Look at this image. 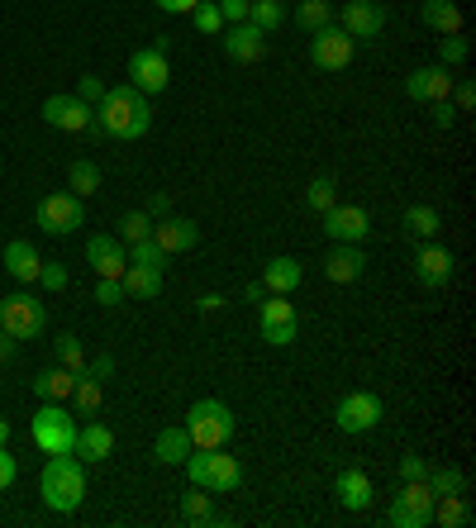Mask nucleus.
<instances>
[{
  "label": "nucleus",
  "mask_w": 476,
  "mask_h": 528,
  "mask_svg": "<svg viewBox=\"0 0 476 528\" xmlns=\"http://www.w3.org/2000/svg\"><path fill=\"white\" fill-rule=\"evenodd\" d=\"M153 129V110H148V96L134 91L129 81L124 86H105V96L96 100V115L86 124V134L91 138H119V143H134Z\"/></svg>",
  "instance_id": "1"
},
{
  "label": "nucleus",
  "mask_w": 476,
  "mask_h": 528,
  "mask_svg": "<svg viewBox=\"0 0 476 528\" xmlns=\"http://www.w3.org/2000/svg\"><path fill=\"white\" fill-rule=\"evenodd\" d=\"M39 495L53 514L81 509V500H86V467H81V457H72V452L48 457V462H43V476H39Z\"/></svg>",
  "instance_id": "2"
},
{
  "label": "nucleus",
  "mask_w": 476,
  "mask_h": 528,
  "mask_svg": "<svg viewBox=\"0 0 476 528\" xmlns=\"http://www.w3.org/2000/svg\"><path fill=\"white\" fill-rule=\"evenodd\" d=\"M186 481L200 490H210V495H229V490L243 486V467H238V457H229L224 448H191L186 452Z\"/></svg>",
  "instance_id": "3"
},
{
  "label": "nucleus",
  "mask_w": 476,
  "mask_h": 528,
  "mask_svg": "<svg viewBox=\"0 0 476 528\" xmlns=\"http://www.w3.org/2000/svg\"><path fill=\"white\" fill-rule=\"evenodd\" d=\"M29 433H34V448H39L43 457H58V452L77 448V419L67 414L62 400H43L39 414L29 419Z\"/></svg>",
  "instance_id": "4"
},
{
  "label": "nucleus",
  "mask_w": 476,
  "mask_h": 528,
  "mask_svg": "<svg viewBox=\"0 0 476 528\" xmlns=\"http://www.w3.org/2000/svg\"><path fill=\"white\" fill-rule=\"evenodd\" d=\"M181 429L191 433V448H224L234 438V410L224 400H196L186 410V424Z\"/></svg>",
  "instance_id": "5"
},
{
  "label": "nucleus",
  "mask_w": 476,
  "mask_h": 528,
  "mask_svg": "<svg viewBox=\"0 0 476 528\" xmlns=\"http://www.w3.org/2000/svg\"><path fill=\"white\" fill-rule=\"evenodd\" d=\"M43 324H48V310L39 305V295L15 291V295L0 300V329L10 333L15 343H34L43 333Z\"/></svg>",
  "instance_id": "6"
},
{
  "label": "nucleus",
  "mask_w": 476,
  "mask_h": 528,
  "mask_svg": "<svg viewBox=\"0 0 476 528\" xmlns=\"http://www.w3.org/2000/svg\"><path fill=\"white\" fill-rule=\"evenodd\" d=\"M81 224H86V205H81V196H72V191H53V196H43L39 210H34V229H43L48 238L77 234Z\"/></svg>",
  "instance_id": "7"
},
{
  "label": "nucleus",
  "mask_w": 476,
  "mask_h": 528,
  "mask_svg": "<svg viewBox=\"0 0 476 528\" xmlns=\"http://www.w3.org/2000/svg\"><path fill=\"white\" fill-rule=\"evenodd\" d=\"M386 519H391L396 528L434 524V490L424 486V481H405V486H400V495L391 500V509H386Z\"/></svg>",
  "instance_id": "8"
},
{
  "label": "nucleus",
  "mask_w": 476,
  "mask_h": 528,
  "mask_svg": "<svg viewBox=\"0 0 476 528\" xmlns=\"http://www.w3.org/2000/svg\"><path fill=\"white\" fill-rule=\"evenodd\" d=\"M357 53V39H348L338 24H324L310 34V62H315L319 72H343Z\"/></svg>",
  "instance_id": "9"
},
{
  "label": "nucleus",
  "mask_w": 476,
  "mask_h": 528,
  "mask_svg": "<svg viewBox=\"0 0 476 528\" xmlns=\"http://www.w3.org/2000/svg\"><path fill=\"white\" fill-rule=\"evenodd\" d=\"M381 400L372 391H348L343 400H338V410H334V424L343 433H372L381 424Z\"/></svg>",
  "instance_id": "10"
},
{
  "label": "nucleus",
  "mask_w": 476,
  "mask_h": 528,
  "mask_svg": "<svg viewBox=\"0 0 476 528\" xmlns=\"http://www.w3.org/2000/svg\"><path fill=\"white\" fill-rule=\"evenodd\" d=\"M167 81H172L167 53H158L153 43H148V48H139V53L129 58V86H134V91H143V96H158V91H167Z\"/></svg>",
  "instance_id": "11"
},
{
  "label": "nucleus",
  "mask_w": 476,
  "mask_h": 528,
  "mask_svg": "<svg viewBox=\"0 0 476 528\" xmlns=\"http://www.w3.org/2000/svg\"><path fill=\"white\" fill-rule=\"evenodd\" d=\"M219 48H224V58L229 62H262L267 58V34L248 20L224 24V29H219Z\"/></svg>",
  "instance_id": "12"
},
{
  "label": "nucleus",
  "mask_w": 476,
  "mask_h": 528,
  "mask_svg": "<svg viewBox=\"0 0 476 528\" xmlns=\"http://www.w3.org/2000/svg\"><path fill=\"white\" fill-rule=\"evenodd\" d=\"M39 115H43V124H53V129H62V134H86V124H91V115H96V105H86V100L72 91V96H48Z\"/></svg>",
  "instance_id": "13"
},
{
  "label": "nucleus",
  "mask_w": 476,
  "mask_h": 528,
  "mask_svg": "<svg viewBox=\"0 0 476 528\" xmlns=\"http://www.w3.org/2000/svg\"><path fill=\"white\" fill-rule=\"evenodd\" d=\"M338 29H343L348 39H377L381 29H386V10H381L377 0H343Z\"/></svg>",
  "instance_id": "14"
},
{
  "label": "nucleus",
  "mask_w": 476,
  "mask_h": 528,
  "mask_svg": "<svg viewBox=\"0 0 476 528\" xmlns=\"http://www.w3.org/2000/svg\"><path fill=\"white\" fill-rule=\"evenodd\" d=\"M324 234L334 238V243H362V238L372 234V219L362 205H329L324 210Z\"/></svg>",
  "instance_id": "15"
},
{
  "label": "nucleus",
  "mask_w": 476,
  "mask_h": 528,
  "mask_svg": "<svg viewBox=\"0 0 476 528\" xmlns=\"http://www.w3.org/2000/svg\"><path fill=\"white\" fill-rule=\"evenodd\" d=\"M453 272H457V257L448 253V248H438L434 238H429V243L415 253V281H419V286L438 291V286H448V281H453Z\"/></svg>",
  "instance_id": "16"
},
{
  "label": "nucleus",
  "mask_w": 476,
  "mask_h": 528,
  "mask_svg": "<svg viewBox=\"0 0 476 528\" xmlns=\"http://www.w3.org/2000/svg\"><path fill=\"white\" fill-rule=\"evenodd\" d=\"M453 91V72L434 62V67H415L410 77H405V96L410 100H424V105H434V100H448Z\"/></svg>",
  "instance_id": "17"
},
{
  "label": "nucleus",
  "mask_w": 476,
  "mask_h": 528,
  "mask_svg": "<svg viewBox=\"0 0 476 528\" xmlns=\"http://www.w3.org/2000/svg\"><path fill=\"white\" fill-rule=\"evenodd\" d=\"M153 243H158L167 257H177V253H191L200 243V229H196V219H181V215H167L162 224H153Z\"/></svg>",
  "instance_id": "18"
},
{
  "label": "nucleus",
  "mask_w": 476,
  "mask_h": 528,
  "mask_svg": "<svg viewBox=\"0 0 476 528\" xmlns=\"http://www.w3.org/2000/svg\"><path fill=\"white\" fill-rule=\"evenodd\" d=\"M86 262L96 267V276H124V267H129V248L110 234H96V238H86Z\"/></svg>",
  "instance_id": "19"
},
{
  "label": "nucleus",
  "mask_w": 476,
  "mask_h": 528,
  "mask_svg": "<svg viewBox=\"0 0 476 528\" xmlns=\"http://www.w3.org/2000/svg\"><path fill=\"white\" fill-rule=\"evenodd\" d=\"M362 272H367V253H362L357 243H334V253L324 257V276H329L334 286H353Z\"/></svg>",
  "instance_id": "20"
},
{
  "label": "nucleus",
  "mask_w": 476,
  "mask_h": 528,
  "mask_svg": "<svg viewBox=\"0 0 476 528\" xmlns=\"http://www.w3.org/2000/svg\"><path fill=\"white\" fill-rule=\"evenodd\" d=\"M334 495H338V505L343 509H372V476L367 471H357V467H343L334 476Z\"/></svg>",
  "instance_id": "21"
},
{
  "label": "nucleus",
  "mask_w": 476,
  "mask_h": 528,
  "mask_svg": "<svg viewBox=\"0 0 476 528\" xmlns=\"http://www.w3.org/2000/svg\"><path fill=\"white\" fill-rule=\"evenodd\" d=\"M5 272L15 276L20 286H34V281H39V272H43L39 248H34L29 238H15V243H5Z\"/></svg>",
  "instance_id": "22"
},
{
  "label": "nucleus",
  "mask_w": 476,
  "mask_h": 528,
  "mask_svg": "<svg viewBox=\"0 0 476 528\" xmlns=\"http://www.w3.org/2000/svg\"><path fill=\"white\" fill-rule=\"evenodd\" d=\"M110 452H115V433L105 429L100 419L77 424V448H72V457H81V462H105Z\"/></svg>",
  "instance_id": "23"
},
{
  "label": "nucleus",
  "mask_w": 476,
  "mask_h": 528,
  "mask_svg": "<svg viewBox=\"0 0 476 528\" xmlns=\"http://www.w3.org/2000/svg\"><path fill=\"white\" fill-rule=\"evenodd\" d=\"M258 281H262V291L267 295H291L300 281H305V267H300L296 257H272V262L262 267Z\"/></svg>",
  "instance_id": "24"
},
{
  "label": "nucleus",
  "mask_w": 476,
  "mask_h": 528,
  "mask_svg": "<svg viewBox=\"0 0 476 528\" xmlns=\"http://www.w3.org/2000/svg\"><path fill=\"white\" fill-rule=\"evenodd\" d=\"M419 20L429 24L434 34H462V10H457V0H424V5H419Z\"/></svg>",
  "instance_id": "25"
},
{
  "label": "nucleus",
  "mask_w": 476,
  "mask_h": 528,
  "mask_svg": "<svg viewBox=\"0 0 476 528\" xmlns=\"http://www.w3.org/2000/svg\"><path fill=\"white\" fill-rule=\"evenodd\" d=\"M186 452H191V433L181 429V424L162 429L158 443H153V457H158L162 467H181V462H186Z\"/></svg>",
  "instance_id": "26"
},
{
  "label": "nucleus",
  "mask_w": 476,
  "mask_h": 528,
  "mask_svg": "<svg viewBox=\"0 0 476 528\" xmlns=\"http://www.w3.org/2000/svg\"><path fill=\"white\" fill-rule=\"evenodd\" d=\"M29 386H34V395H39V400H62V405H67V400H72V386H77V372L53 367V372H39Z\"/></svg>",
  "instance_id": "27"
},
{
  "label": "nucleus",
  "mask_w": 476,
  "mask_h": 528,
  "mask_svg": "<svg viewBox=\"0 0 476 528\" xmlns=\"http://www.w3.org/2000/svg\"><path fill=\"white\" fill-rule=\"evenodd\" d=\"M434 524H443V528H467L472 524V505H467V495H434Z\"/></svg>",
  "instance_id": "28"
},
{
  "label": "nucleus",
  "mask_w": 476,
  "mask_h": 528,
  "mask_svg": "<svg viewBox=\"0 0 476 528\" xmlns=\"http://www.w3.org/2000/svg\"><path fill=\"white\" fill-rule=\"evenodd\" d=\"M119 281H124V291L139 295V300H158L162 295V272H153V267H134V262H129Z\"/></svg>",
  "instance_id": "29"
},
{
  "label": "nucleus",
  "mask_w": 476,
  "mask_h": 528,
  "mask_svg": "<svg viewBox=\"0 0 476 528\" xmlns=\"http://www.w3.org/2000/svg\"><path fill=\"white\" fill-rule=\"evenodd\" d=\"M181 519H186V524H196V528H215L219 524V509L210 505V490H191V495H186V500H181Z\"/></svg>",
  "instance_id": "30"
},
{
  "label": "nucleus",
  "mask_w": 476,
  "mask_h": 528,
  "mask_svg": "<svg viewBox=\"0 0 476 528\" xmlns=\"http://www.w3.org/2000/svg\"><path fill=\"white\" fill-rule=\"evenodd\" d=\"M67 191H72V196H81V200L100 191V167L91 162V157H77V162L67 167Z\"/></svg>",
  "instance_id": "31"
},
{
  "label": "nucleus",
  "mask_w": 476,
  "mask_h": 528,
  "mask_svg": "<svg viewBox=\"0 0 476 528\" xmlns=\"http://www.w3.org/2000/svg\"><path fill=\"white\" fill-rule=\"evenodd\" d=\"M438 229H443V219H438L434 205H410V210H405V234L410 238H424V243H429V238H438Z\"/></svg>",
  "instance_id": "32"
},
{
  "label": "nucleus",
  "mask_w": 476,
  "mask_h": 528,
  "mask_svg": "<svg viewBox=\"0 0 476 528\" xmlns=\"http://www.w3.org/2000/svg\"><path fill=\"white\" fill-rule=\"evenodd\" d=\"M286 20H291V15H286L281 0H253V5H248V24H258L262 34H277Z\"/></svg>",
  "instance_id": "33"
},
{
  "label": "nucleus",
  "mask_w": 476,
  "mask_h": 528,
  "mask_svg": "<svg viewBox=\"0 0 476 528\" xmlns=\"http://www.w3.org/2000/svg\"><path fill=\"white\" fill-rule=\"evenodd\" d=\"M296 24L305 29V34H315V29H324V24H334V0H300Z\"/></svg>",
  "instance_id": "34"
},
{
  "label": "nucleus",
  "mask_w": 476,
  "mask_h": 528,
  "mask_svg": "<svg viewBox=\"0 0 476 528\" xmlns=\"http://www.w3.org/2000/svg\"><path fill=\"white\" fill-rule=\"evenodd\" d=\"M100 395H105V381H91V376H77V386H72V410L91 419V414L100 410Z\"/></svg>",
  "instance_id": "35"
},
{
  "label": "nucleus",
  "mask_w": 476,
  "mask_h": 528,
  "mask_svg": "<svg viewBox=\"0 0 476 528\" xmlns=\"http://www.w3.org/2000/svg\"><path fill=\"white\" fill-rule=\"evenodd\" d=\"M424 486L434 490V495H467V476L457 467H429Z\"/></svg>",
  "instance_id": "36"
},
{
  "label": "nucleus",
  "mask_w": 476,
  "mask_h": 528,
  "mask_svg": "<svg viewBox=\"0 0 476 528\" xmlns=\"http://www.w3.org/2000/svg\"><path fill=\"white\" fill-rule=\"evenodd\" d=\"M258 324H296V305H291V295H262Z\"/></svg>",
  "instance_id": "37"
},
{
  "label": "nucleus",
  "mask_w": 476,
  "mask_h": 528,
  "mask_svg": "<svg viewBox=\"0 0 476 528\" xmlns=\"http://www.w3.org/2000/svg\"><path fill=\"white\" fill-rule=\"evenodd\" d=\"M305 205H310V210H319V215H324L329 205H338V186H334V176H315V181L305 186Z\"/></svg>",
  "instance_id": "38"
},
{
  "label": "nucleus",
  "mask_w": 476,
  "mask_h": 528,
  "mask_svg": "<svg viewBox=\"0 0 476 528\" xmlns=\"http://www.w3.org/2000/svg\"><path fill=\"white\" fill-rule=\"evenodd\" d=\"M129 262H134V267H153V272H162V267H167V253H162L153 238H139V243H129Z\"/></svg>",
  "instance_id": "39"
},
{
  "label": "nucleus",
  "mask_w": 476,
  "mask_h": 528,
  "mask_svg": "<svg viewBox=\"0 0 476 528\" xmlns=\"http://www.w3.org/2000/svg\"><path fill=\"white\" fill-rule=\"evenodd\" d=\"M53 352H58V367H67V372L86 367V348H81V338H72V333H62L58 343H53Z\"/></svg>",
  "instance_id": "40"
},
{
  "label": "nucleus",
  "mask_w": 476,
  "mask_h": 528,
  "mask_svg": "<svg viewBox=\"0 0 476 528\" xmlns=\"http://www.w3.org/2000/svg\"><path fill=\"white\" fill-rule=\"evenodd\" d=\"M191 24H196L200 34H210V39H219V29H224V15H219L215 0H200L196 10H191Z\"/></svg>",
  "instance_id": "41"
},
{
  "label": "nucleus",
  "mask_w": 476,
  "mask_h": 528,
  "mask_svg": "<svg viewBox=\"0 0 476 528\" xmlns=\"http://www.w3.org/2000/svg\"><path fill=\"white\" fill-rule=\"evenodd\" d=\"M153 234V219H148V210H134V215L119 219V243H139V238Z\"/></svg>",
  "instance_id": "42"
},
{
  "label": "nucleus",
  "mask_w": 476,
  "mask_h": 528,
  "mask_svg": "<svg viewBox=\"0 0 476 528\" xmlns=\"http://www.w3.org/2000/svg\"><path fill=\"white\" fill-rule=\"evenodd\" d=\"M467 53H472V43L462 39V34H443V39H438V62H443V67L467 62Z\"/></svg>",
  "instance_id": "43"
},
{
  "label": "nucleus",
  "mask_w": 476,
  "mask_h": 528,
  "mask_svg": "<svg viewBox=\"0 0 476 528\" xmlns=\"http://www.w3.org/2000/svg\"><path fill=\"white\" fill-rule=\"evenodd\" d=\"M124 300H129L124 281H119V276H100V281H96V305L115 310V305H124Z\"/></svg>",
  "instance_id": "44"
},
{
  "label": "nucleus",
  "mask_w": 476,
  "mask_h": 528,
  "mask_svg": "<svg viewBox=\"0 0 476 528\" xmlns=\"http://www.w3.org/2000/svg\"><path fill=\"white\" fill-rule=\"evenodd\" d=\"M39 286H43V291H67V286H72V276H67V262H43Z\"/></svg>",
  "instance_id": "45"
},
{
  "label": "nucleus",
  "mask_w": 476,
  "mask_h": 528,
  "mask_svg": "<svg viewBox=\"0 0 476 528\" xmlns=\"http://www.w3.org/2000/svg\"><path fill=\"white\" fill-rule=\"evenodd\" d=\"M296 329H300V324H262V343L286 348V343H296Z\"/></svg>",
  "instance_id": "46"
},
{
  "label": "nucleus",
  "mask_w": 476,
  "mask_h": 528,
  "mask_svg": "<svg viewBox=\"0 0 476 528\" xmlns=\"http://www.w3.org/2000/svg\"><path fill=\"white\" fill-rule=\"evenodd\" d=\"M424 476H429V462L419 452H405L400 457V481H424Z\"/></svg>",
  "instance_id": "47"
},
{
  "label": "nucleus",
  "mask_w": 476,
  "mask_h": 528,
  "mask_svg": "<svg viewBox=\"0 0 476 528\" xmlns=\"http://www.w3.org/2000/svg\"><path fill=\"white\" fill-rule=\"evenodd\" d=\"M77 376H91V381H110V376H115V357L105 352V357H96V362H86Z\"/></svg>",
  "instance_id": "48"
},
{
  "label": "nucleus",
  "mask_w": 476,
  "mask_h": 528,
  "mask_svg": "<svg viewBox=\"0 0 476 528\" xmlns=\"http://www.w3.org/2000/svg\"><path fill=\"white\" fill-rule=\"evenodd\" d=\"M448 96H453V110L462 115V110H472V105H476V86H472V81H453V91H448Z\"/></svg>",
  "instance_id": "49"
},
{
  "label": "nucleus",
  "mask_w": 476,
  "mask_h": 528,
  "mask_svg": "<svg viewBox=\"0 0 476 528\" xmlns=\"http://www.w3.org/2000/svg\"><path fill=\"white\" fill-rule=\"evenodd\" d=\"M215 5H219V15H224V24H243L253 0H215Z\"/></svg>",
  "instance_id": "50"
},
{
  "label": "nucleus",
  "mask_w": 476,
  "mask_h": 528,
  "mask_svg": "<svg viewBox=\"0 0 476 528\" xmlns=\"http://www.w3.org/2000/svg\"><path fill=\"white\" fill-rule=\"evenodd\" d=\"M77 96L86 100V105H96V100L105 96V81H100V77H81L77 81Z\"/></svg>",
  "instance_id": "51"
},
{
  "label": "nucleus",
  "mask_w": 476,
  "mask_h": 528,
  "mask_svg": "<svg viewBox=\"0 0 476 528\" xmlns=\"http://www.w3.org/2000/svg\"><path fill=\"white\" fill-rule=\"evenodd\" d=\"M15 476H20V462H15L10 452L0 448V490H10V486H15Z\"/></svg>",
  "instance_id": "52"
},
{
  "label": "nucleus",
  "mask_w": 476,
  "mask_h": 528,
  "mask_svg": "<svg viewBox=\"0 0 476 528\" xmlns=\"http://www.w3.org/2000/svg\"><path fill=\"white\" fill-rule=\"evenodd\" d=\"M434 124H438V129H453V124H457L453 100H434Z\"/></svg>",
  "instance_id": "53"
},
{
  "label": "nucleus",
  "mask_w": 476,
  "mask_h": 528,
  "mask_svg": "<svg viewBox=\"0 0 476 528\" xmlns=\"http://www.w3.org/2000/svg\"><path fill=\"white\" fill-rule=\"evenodd\" d=\"M153 5H158L162 15H191V10H196L200 0H153Z\"/></svg>",
  "instance_id": "54"
},
{
  "label": "nucleus",
  "mask_w": 476,
  "mask_h": 528,
  "mask_svg": "<svg viewBox=\"0 0 476 528\" xmlns=\"http://www.w3.org/2000/svg\"><path fill=\"white\" fill-rule=\"evenodd\" d=\"M167 215H172V196H162L158 191V196L148 200V219H167Z\"/></svg>",
  "instance_id": "55"
},
{
  "label": "nucleus",
  "mask_w": 476,
  "mask_h": 528,
  "mask_svg": "<svg viewBox=\"0 0 476 528\" xmlns=\"http://www.w3.org/2000/svg\"><path fill=\"white\" fill-rule=\"evenodd\" d=\"M196 310H200V314H219V310H224V295H200Z\"/></svg>",
  "instance_id": "56"
},
{
  "label": "nucleus",
  "mask_w": 476,
  "mask_h": 528,
  "mask_svg": "<svg viewBox=\"0 0 476 528\" xmlns=\"http://www.w3.org/2000/svg\"><path fill=\"white\" fill-rule=\"evenodd\" d=\"M15 348H20V343H15L10 333L0 329V362H10V357H15Z\"/></svg>",
  "instance_id": "57"
},
{
  "label": "nucleus",
  "mask_w": 476,
  "mask_h": 528,
  "mask_svg": "<svg viewBox=\"0 0 476 528\" xmlns=\"http://www.w3.org/2000/svg\"><path fill=\"white\" fill-rule=\"evenodd\" d=\"M243 295H248L253 305H262V295H267V291H262V281H248V286H243Z\"/></svg>",
  "instance_id": "58"
},
{
  "label": "nucleus",
  "mask_w": 476,
  "mask_h": 528,
  "mask_svg": "<svg viewBox=\"0 0 476 528\" xmlns=\"http://www.w3.org/2000/svg\"><path fill=\"white\" fill-rule=\"evenodd\" d=\"M10 443V419H0V448Z\"/></svg>",
  "instance_id": "59"
}]
</instances>
